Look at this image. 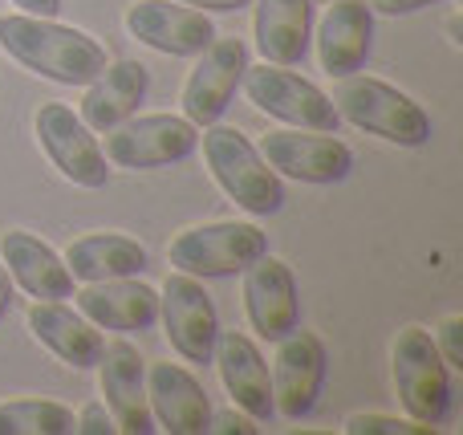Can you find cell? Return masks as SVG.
Wrapping results in <instances>:
<instances>
[{"mask_svg": "<svg viewBox=\"0 0 463 435\" xmlns=\"http://www.w3.org/2000/svg\"><path fill=\"white\" fill-rule=\"evenodd\" d=\"M146 86H151V73H146L143 61H110L86 86L78 118L98 135H110L114 127L135 118L138 102L146 98Z\"/></svg>", "mask_w": 463, "mask_h": 435, "instance_id": "obj_21", "label": "cell"}, {"mask_svg": "<svg viewBox=\"0 0 463 435\" xmlns=\"http://www.w3.org/2000/svg\"><path fill=\"white\" fill-rule=\"evenodd\" d=\"M208 431H216V435H256L260 428H256V420L248 411L232 407V411H212Z\"/></svg>", "mask_w": 463, "mask_h": 435, "instance_id": "obj_28", "label": "cell"}, {"mask_svg": "<svg viewBox=\"0 0 463 435\" xmlns=\"http://www.w3.org/2000/svg\"><path fill=\"white\" fill-rule=\"evenodd\" d=\"M212 363L220 366V379H224V391L232 395V407L248 411L256 423H264V420H272V415H277L269 363H264L260 346H256L248 334H236V330L224 334V330H220Z\"/></svg>", "mask_w": 463, "mask_h": 435, "instance_id": "obj_17", "label": "cell"}, {"mask_svg": "<svg viewBox=\"0 0 463 435\" xmlns=\"http://www.w3.org/2000/svg\"><path fill=\"white\" fill-rule=\"evenodd\" d=\"M321 5H329V0H321Z\"/></svg>", "mask_w": 463, "mask_h": 435, "instance_id": "obj_34", "label": "cell"}, {"mask_svg": "<svg viewBox=\"0 0 463 435\" xmlns=\"http://www.w3.org/2000/svg\"><path fill=\"white\" fill-rule=\"evenodd\" d=\"M435 346H439L443 363H448V366H456V371H463V317H459V314L443 317V326H439V338H435Z\"/></svg>", "mask_w": 463, "mask_h": 435, "instance_id": "obj_27", "label": "cell"}, {"mask_svg": "<svg viewBox=\"0 0 463 435\" xmlns=\"http://www.w3.org/2000/svg\"><path fill=\"white\" fill-rule=\"evenodd\" d=\"M0 49L16 65L57 81V86H90L110 65L106 49L90 33L73 24H57L53 16L13 13L0 16Z\"/></svg>", "mask_w": 463, "mask_h": 435, "instance_id": "obj_1", "label": "cell"}, {"mask_svg": "<svg viewBox=\"0 0 463 435\" xmlns=\"http://www.w3.org/2000/svg\"><path fill=\"white\" fill-rule=\"evenodd\" d=\"M334 110L342 114V122L378 135L394 147H427L431 143V114L415 102L411 94H402L399 86L383 78H342L334 94Z\"/></svg>", "mask_w": 463, "mask_h": 435, "instance_id": "obj_2", "label": "cell"}, {"mask_svg": "<svg viewBox=\"0 0 463 435\" xmlns=\"http://www.w3.org/2000/svg\"><path fill=\"white\" fill-rule=\"evenodd\" d=\"M326 342L309 330H288L277 342V366H272V403L285 420H305L317 407L321 383H326Z\"/></svg>", "mask_w": 463, "mask_h": 435, "instance_id": "obj_13", "label": "cell"}, {"mask_svg": "<svg viewBox=\"0 0 463 435\" xmlns=\"http://www.w3.org/2000/svg\"><path fill=\"white\" fill-rule=\"evenodd\" d=\"M0 265L8 269L13 285H21L29 298H37V301L73 298V277L65 269V260L41 236L24 232V228L0 232Z\"/></svg>", "mask_w": 463, "mask_h": 435, "instance_id": "obj_20", "label": "cell"}, {"mask_svg": "<svg viewBox=\"0 0 463 435\" xmlns=\"http://www.w3.org/2000/svg\"><path fill=\"white\" fill-rule=\"evenodd\" d=\"M13 5L29 16H57L61 13V0H13Z\"/></svg>", "mask_w": 463, "mask_h": 435, "instance_id": "obj_32", "label": "cell"}, {"mask_svg": "<svg viewBox=\"0 0 463 435\" xmlns=\"http://www.w3.org/2000/svg\"><path fill=\"white\" fill-rule=\"evenodd\" d=\"M240 86H244L248 102H252L256 110H264L277 122H288V127H297V130L337 135V127H342V114L334 110V98L321 94L309 78L293 73L288 65H272V61L248 65Z\"/></svg>", "mask_w": 463, "mask_h": 435, "instance_id": "obj_6", "label": "cell"}, {"mask_svg": "<svg viewBox=\"0 0 463 435\" xmlns=\"http://www.w3.org/2000/svg\"><path fill=\"white\" fill-rule=\"evenodd\" d=\"M439 5V0H370V13H383V16H411V13H423V8Z\"/></svg>", "mask_w": 463, "mask_h": 435, "instance_id": "obj_30", "label": "cell"}, {"mask_svg": "<svg viewBox=\"0 0 463 435\" xmlns=\"http://www.w3.org/2000/svg\"><path fill=\"white\" fill-rule=\"evenodd\" d=\"M78 431L86 435H114L118 428H114V415L106 411V403H86L78 415Z\"/></svg>", "mask_w": 463, "mask_h": 435, "instance_id": "obj_29", "label": "cell"}, {"mask_svg": "<svg viewBox=\"0 0 463 435\" xmlns=\"http://www.w3.org/2000/svg\"><path fill=\"white\" fill-rule=\"evenodd\" d=\"M29 330L45 350H53L65 366L73 371H94L102 358L106 338L98 334L94 322L70 309L65 301H33L29 306Z\"/></svg>", "mask_w": 463, "mask_h": 435, "instance_id": "obj_22", "label": "cell"}, {"mask_svg": "<svg viewBox=\"0 0 463 435\" xmlns=\"http://www.w3.org/2000/svg\"><path fill=\"white\" fill-rule=\"evenodd\" d=\"M256 151L277 175L313 187L342 184L354 171V151L342 138L321 135V130H269Z\"/></svg>", "mask_w": 463, "mask_h": 435, "instance_id": "obj_10", "label": "cell"}, {"mask_svg": "<svg viewBox=\"0 0 463 435\" xmlns=\"http://www.w3.org/2000/svg\"><path fill=\"white\" fill-rule=\"evenodd\" d=\"M203 163H208L212 179L220 184V192L236 208H244L248 216H272V212L285 208L280 175L260 159V151L236 127L212 122L208 135H203Z\"/></svg>", "mask_w": 463, "mask_h": 435, "instance_id": "obj_3", "label": "cell"}, {"mask_svg": "<svg viewBox=\"0 0 463 435\" xmlns=\"http://www.w3.org/2000/svg\"><path fill=\"white\" fill-rule=\"evenodd\" d=\"M127 33L167 57H200L216 41L212 16L179 0H135L127 8Z\"/></svg>", "mask_w": 463, "mask_h": 435, "instance_id": "obj_11", "label": "cell"}, {"mask_svg": "<svg viewBox=\"0 0 463 435\" xmlns=\"http://www.w3.org/2000/svg\"><path fill=\"white\" fill-rule=\"evenodd\" d=\"M391 363L394 391H399V403L407 407L411 420L427 423V428H443L451 420V366L443 363L431 334L423 326L399 330L391 346Z\"/></svg>", "mask_w": 463, "mask_h": 435, "instance_id": "obj_4", "label": "cell"}, {"mask_svg": "<svg viewBox=\"0 0 463 435\" xmlns=\"http://www.w3.org/2000/svg\"><path fill=\"white\" fill-rule=\"evenodd\" d=\"M269 252V236L248 220H216V224L184 228L167 244V260L179 273H192L200 281L216 277H236L252 265L256 257Z\"/></svg>", "mask_w": 463, "mask_h": 435, "instance_id": "obj_5", "label": "cell"}, {"mask_svg": "<svg viewBox=\"0 0 463 435\" xmlns=\"http://www.w3.org/2000/svg\"><path fill=\"white\" fill-rule=\"evenodd\" d=\"M98 387H102V403L114 415V428L127 435H151L155 415L146 407V366L135 342L114 338L102 346L98 358Z\"/></svg>", "mask_w": 463, "mask_h": 435, "instance_id": "obj_14", "label": "cell"}, {"mask_svg": "<svg viewBox=\"0 0 463 435\" xmlns=\"http://www.w3.org/2000/svg\"><path fill=\"white\" fill-rule=\"evenodd\" d=\"M244 314L248 326L264 342H280L301 322V298H297V277L280 257L264 252L244 269Z\"/></svg>", "mask_w": 463, "mask_h": 435, "instance_id": "obj_15", "label": "cell"}, {"mask_svg": "<svg viewBox=\"0 0 463 435\" xmlns=\"http://www.w3.org/2000/svg\"><path fill=\"white\" fill-rule=\"evenodd\" d=\"M146 407L155 415V428L171 435H203L212 420L203 383L179 363H155L146 371Z\"/></svg>", "mask_w": 463, "mask_h": 435, "instance_id": "obj_16", "label": "cell"}, {"mask_svg": "<svg viewBox=\"0 0 463 435\" xmlns=\"http://www.w3.org/2000/svg\"><path fill=\"white\" fill-rule=\"evenodd\" d=\"M256 49L272 65H301L313 37V0H252Z\"/></svg>", "mask_w": 463, "mask_h": 435, "instance_id": "obj_23", "label": "cell"}, {"mask_svg": "<svg viewBox=\"0 0 463 435\" xmlns=\"http://www.w3.org/2000/svg\"><path fill=\"white\" fill-rule=\"evenodd\" d=\"M78 314L94 322L98 330H151L159 317V289L143 285L138 277H114V281H90L81 293H73Z\"/></svg>", "mask_w": 463, "mask_h": 435, "instance_id": "obj_18", "label": "cell"}, {"mask_svg": "<svg viewBox=\"0 0 463 435\" xmlns=\"http://www.w3.org/2000/svg\"><path fill=\"white\" fill-rule=\"evenodd\" d=\"M33 130H37V143H41V151L49 155V163H53L70 184L86 187V192H102V187L110 184V167H106L102 143H98L94 130L65 102L37 106Z\"/></svg>", "mask_w": 463, "mask_h": 435, "instance_id": "obj_8", "label": "cell"}, {"mask_svg": "<svg viewBox=\"0 0 463 435\" xmlns=\"http://www.w3.org/2000/svg\"><path fill=\"white\" fill-rule=\"evenodd\" d=\"M374 45V13L366 0H329L317 24V57L329 78H350L366 65Z\"/></svg>", "mask_w": 463, "mask_h": 435, "instance_id": "obj_19", "label": "cell"}, {"mask_svg": "<svg viewBox=\"0 0 463 435\" xmlns=\"http://www.w3.org/2000/svg\"><path fill=\"white\" fill-rule=\"evenodd\" d=\"M106 163L127 171H159L200 151V127L179 114H143L127 118L106 138Z\"/></svg>", "mask_w": 463, "mask_h": 435, "instance_id": "obj_7", "label": "cell"}, {"mask_svg": "<svg viewBox=\"0 0 463 435\" xmlns=\"http://www.w3.org/2000/svg\"><path fill=\"white\" fill-rule=\"evenodd\" d=\"M8 306H13V277H8V269L0 265V317L8 314Z\"/></svg>", "mask_w": 463, "mask_h": 435, "instance_id": "obj_33", "label": "cell"}, {"mask_svg": "<svg viewBox=\"0 0 463 435\" xmlns=\"http://www.w3.org/2000/svg\"><path fill=\"white\" fill-rule=\"evenodd\" d=\"M78 415L53 399H13L0 403V435H70Z\"/></svg>", "mask_w": 463, "mask_h": 435, "instance_id": "obj_25", "label": "cell"}, {"mask_svg": "<svg viewBox=\"0 0 463 435\" xmlns=\"http://www.w3.org/2000/svg\"><path fill=\"white\" fill-rule=\"evenodd\" d=\"M345 435H435L439 428H427L419 420H394V415H374V411H362L345 420Z\"/></svg>", "mask_w": 463, "mask_h": 435, "instance_id": "obj_26", "label": "cell"}, {"mask_svg": "<svg viewBox=\"0 0 463 435\" xmlns=\"http://www.w3.org/2000/svg\"><path fill=\"white\" fill-rule=\"evenodd\" d=\"M159 314H163V330L171 338V350L184 363L208 366L212 355H216L220 317H216V301L203 289L200 277L175 269L159 293Z\"/></svg>", "mask_w": 463, "mask_h": 435, "instance_id": "obj_9", "label": "cell"}, {"mask_svg": "<svg viewBox=\"0 0 463 435\" xmlns=\"http://www.w3.org/2000/svg\"><path fill=\"white\" fill-rule=\"evenodd\" d=\"M248 70V45L240 37H216L200 53L195 70L184 81V118L195 127H212L224 118V110L236 98V86Z\"/></svg>", "mask_w": 463, "mask_h": 435, "instance_id": "obj_12", "label": "cell"}, {"mask_svg": "<svg viewBox=\"0 0 463 435\" xmlns=\"http://www.w3.org/2000/svg\"><path fill=\"white\" fill-rule=\"evenodd\" d=\"M179 5L203 8V13H240V8H248L252 0H179Z\"/></svg>", "mask_w": 463, "mask_h": 435, "instance_id": "obj_31", "label": "cell"}, {"mask_svg": "<svg viewBox=\"0 0 463 435\" xmlns=\"http://www.w3.org/2000/svg\"><path fill=\"white\" fill-rule=\"evenodd\" d=\"M65 269H70L73 281H114V277H138L151 257L135 236L122 232H90L65 249Z\"/></svg>", "mask_w": 463, "mask_h": 435, "instance_id": "obj_24", "label": "cell"}]
</instances>
